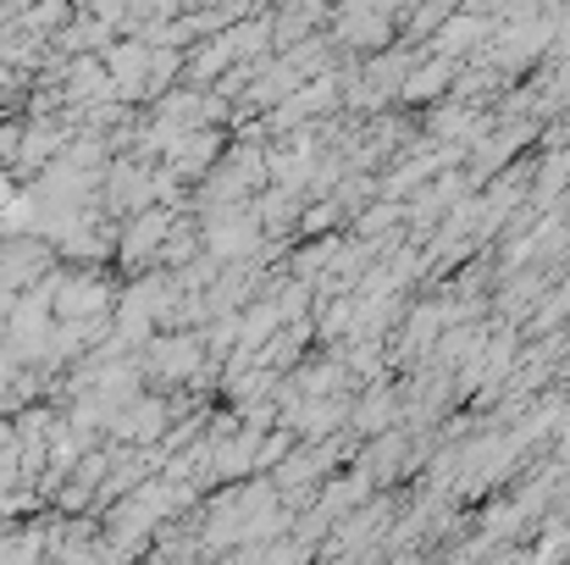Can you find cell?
Here are the masks:
<instances>
[{"instance_id":"cell-1","label":"cell","mask_w":570,"mask_h":565,"mask_svg":"<svg viewBox=\"0 0 570 565\" xmlns=\"http://www.w3.org/2000/svg\"><path fill=\"white\" fill-rule=\"evenodd\" d=\"M50 272H61V255H56V244L50 238H39V233H11L6 244H0V294H33Z\"/></svg>"},{"instance_id":"cell-2","label":"cell","mask_w":570,"mask_h":565,"mask_svg":"<svg viewBox=\"0 0 570 565\" xmlns=\"http://www.w3.org/2000/svg\"><path fill=\"white\" fill-rule=\"evenodd\" d=\"M150 205H156V167H145L134 156H117L111 173H106V184H100V211L111 222H134Z\"/></svg>"},{"instance_id":"cell-3","label":"cell","mask_w":570,"mask_h":565,"mask_svg":"<svg viewBox=\"0 0 570 565\" xmlns=\"http://www.w3.org/2000/svg\"><path fill=\"white\" fill-rule=\"evenodd\" d=\"M150 61H156V50L145 39H117L106 50V72L117 84V100L134 111H150Z\"/></svg>"},{"instance_id":"cell-4","label":"cell","mask_w":570,"mask_h":565,"mask_svg":"<svg viewBox=\"0 0 570 565\" xmlns=\"http://www.w3.org/2000/svg\"><path fill=\"white\" fill-rule=\"evenodd\" d=\"M45 565H50V561H45Z\"/></svg>"}]
</instances>
